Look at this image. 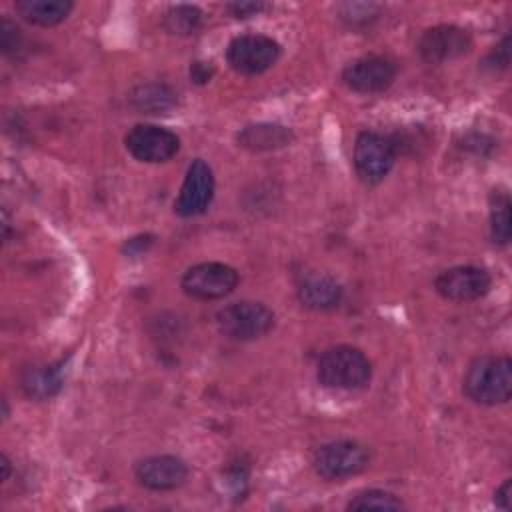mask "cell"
Returning <instances> with one entry per match:
<instances>
[{
    "label": "cell",
    "instance_id": "6da1fadb",
    "mask_svg": "<svg viewBox=\"0 0 512 512\" xmlns=\"http://www.w3.org/2000/svg\"><path fill=\"white\" fill-rule=\"evenodd\" d=\"M464 394L480 406L506 404L512 396V362L508 356L474 358L462 378Z\"/></svg>",
    "mask_w": 512,
    "mask_h": 512
},
{
    "label": "cell",
    "instance_id": "cb8c5ba5",
    "mask_svg": "<svg viewBox=\"0 0 512 512\" xmlns=\"http://www.w3.org/2000/svg\"><path fill=\"white\" fill-rule=\"evenodd\" d=\"M20 30L14 26V24H10L6 18L2 20V24H0V46H2V52H14V50H18V42H20V34H18Z\"/></svg>",
    "mask_w": 512,
    "mask_h": 512
},
{
    "label": "cell",
    "instance_id": "5b68a950",
    "mask_svg": "<svg viewBox=\"0 0 512 512\" xmlns=\"http://www.w3.org/2000/svg\"><path fill=\"white\" fill-rule=\"evenodd\" d=\"M396 146L390 136L380 132H360L354 142L352 162L358 178L366 184L382 182L396 162Z\"/></svg>",
    "mask_w": 512,
    "mask_h": 512
},
{
    "label": "cell",
    "instance_id": "83f0119b",
    "mask_svg": "<svg viewBox=\"0 0 512 512\" xmlns=\"http://www.w3.org/2000/svg\"><path fill=\"white\" fill-rule=\"evenodd\" d=\"M0 466H2V480H8V476H10V460H8V456L6 454H2V458H0Z\"/></svg>",
    "mask_w": 512,
    "mask_h": 512
},
{
    "label": "cell",
    "instance_id": "7402d4cb",
    "mask_svg": "<svg viewBox=\"0 0 512 512\" xmlns=\"http://www.w3.org/2000/svg\"><path fill=\"white\" fill-rule=\"evenodd\" d=\"M380 14V4L374 2H344L338 6V18L350 28H364Z\"/></svg>",
    "mask_w": 512,
    "mask_h": 512
},
{
    "label": "cell",
    "instance_id": "7c38bea8",
    "mask_svg": "<svg viewBox=\"0 0 512 512\" xmlns=\"http://www.w3.org/2000/svg\"><path fill=\"white\" fill-rule=\"evenodd\" d=\"M396 78V64L388 56L370 54L350 62L342 72L346 88L358 94H376L392 86Z\"/></svg>",
    "mask_w": 512,
    "mask_h": 512
},
{
    "label": "cell",
    "instance_id": "484cf974",
    "mask_svg": "<svg viewBox=\"0 0 512 512\" xmlns=\"http://www.w3.org/2000/svg\"><path fill=\"white\" fill-rule=\"evenodd\" d=\"M510 488H512V480H504L496 492H494V504L500 508V510H510L512 508V502H510Z\"/></svg>",
    "mask_w": 512,
    "mask_h": 512
},
{
    "label": "cell",
    "instance_id": "e0dca14e",
    "mask_svg": "<svg viewBox=\"0 0 512 512\" xmlns=\"http://www.w3.org/2000/svg\"><path fill=\"white\" fill-rule=\"evenodd\" d=\"M128 100H130V106L140 114L160 116L170 112L176 106L178 96L164 82H144L132 88Z\"/></svg>",
    "mask_w": 512,
    "mask_h": 512
},
{
    "label": "cell",
    "instance_id": "2e32d148",
    "mask_svg": "<svg viewBox=\"0 0 512 512\" xmlns=\"http://www.w3.org/2000/svg\"><path fill=\"white\" fill-rule=\"evenodd\" d=\"M294 140V134L290 128L282 124H250L238 132V144L250 152H268L288 146Z\"/></svg>",
    "mask_w": 512,
    "mask_h": 512
},
{
    "label": "cell",
    "instance_id": "277c9868",
    "mask_svg": "<svg viewBox=\"0 0 512 512\" xmlns=\"http://www.w3.org/2000/svg\"><path fill=\"white\" fill-rule=\"evenodd\" d=\"M370 450L356 440H332L312 454V468L324 480H344L366 470Z\"/></svg>",
    "mask_w": 512,
    "mask_h": 512
},
{
    "label": "cell",
    "instance_id": "603a6c76",
    "mask_svg": "<svg viewBox=\"0 0 512 512\" xmlns=\"http://www.w3.org/2000/svg\"><path fill=\"white\" fill-rule=\"evenodd\" d=\"M226 12L234 18H250V16H258L260 12L268 10L270 4L266 2H260V0H242V2H228L226 6Z\"/></svg>",
    "mask_w": 512,
    "mask_h": 512
},
{
    "label": "cell",
    "instance_id": "3957f363",
    "mask_svg": "<svg viewBox=\"0 0 512 512\" xmlns=\"http://www.w3.org/2000/svg\"><path fill=\"white\" fill-rule=\"evenodd\" d=\"M216 326L228 340L250 342L272 330L274 314L262 302L240 300L218 310Z\"/></svg>",
    "mask_w": 512,
    "mask_h": 512
},
{
    "label": "cell",
    "instance_id": "4316f807",
    "mask_svg": "<svg viewBox=\"0 0 512 512\" xmlns=\"http://www.w3.org/2000/svg\"><path fill=\"white\" fill-rule=\"evenodd\" d=\"M210 74H212L210 68H208L206 64H202V62H196V64H192V68H190V76H192V80L198 82V84L208 82Z\"/></svg>",
    "mask_w": 512,
    "mask_h": 512
},
{
    "label": "cell",
    "instance_id": "5bb4252c",
    "mask_svg": "<svg viewBox=\"0 0 512 512\" xmlns=\"http://www.w3.org/2000/svg\"><path fill=\"white\" fill-rule=\"evenodd\" d=\"M342 286L326 276V274H306L302 276V280L298 282L296 288V296L298 302L308 308V310H316V312H324V310H332L342 302Z\"/></svg>",
    "mask_w": 512,
    "mask_h": 512
},
{
    "label": "cell",
    "instance_id": "ac0fdd59",
    "mask_svg": "<svg viewBox=\"0 0 512 512\" xmlns=\"http://www.w3.org/2000/svg\"><path fill=\"white\" fill-rule=\"evenodd\" d=\"M16 12L34 26H56L68 18L74 4L70 0H18Z\"/></svg>",
    "mask_w": 512,
    "mask_h": 512
},
{
    "label": "cell",
    "instance_id": "30bf717a",
    "mask_svg": "<svg viewBox=\"0 0 512 512\" xmlns=\"http://www.w3.org/2000/svg\"><path fill=\"white\" fill-rule=\"evenodd\" d=\"M472 48V38L468 30L454 24H438L428 30L418 40V54L428 64H444L468 54Z\"/></svg>",
    "mask_w": 512,
    "mask_h": 512
},
{
    "label": "cell",
    "instance_id": "9a60e30c",
    "mask_svg": "<svg viewBox=\"0 0 512 512\" xmlns=\"http://www.w3.org/2000/svg\"><path fill=\"white\" fill-rule=\"evenodd\" d=\"M64 384V362L34 364L22 370L20 388L32 400H48L60 392Z\"/></svg>",
    "mask_w": 512,
    "mask_h": 512
},
{
    "label": "cell",
    "instance_id": "ffe728a7",
    "mask_svg": "<svg viewBox=\"0 0 512 512\" xmlns=\"http://www.w3.org/2000/svg\"><path fill=\"white\" fill-rule=\"evenodd\" d=\"M202 10L194 4L170 6L162 18V26L172 36H190L202 26Z\"/></svg>",
    "mask_w": 512,
    "mask_h": 512
},
{
    "label": "cell",
    "instance_id": "8fae6325",
    "mask_svg": "<svg viewBox=\"0 0 512 512\" xmlns=\"http://www.w3.org/2000/svg\"><path fill=\"white\" fill-rule=\"evenodd\" d=\"M212 198H214L212 168L202 158H196V160H192V164L186 170L184 182L174 200V212L182 218L198 216V214L206 212Z\"/></svg>",
    "mask_w": 512,
    "mask_h": 512
},
{
    "label": "cell",
    "instance_id": "52a82bcc",
    "mask_svg": "<svg viewBox=\"0 0 512 512\" xmlns=\"http://www.w3.org/2000/svg\"><path fill=\"white\" fill-rule=\"evenodd\" d=\"M238 272L224 262H200L188 268L180 280L186 296L194 300H220L238 286Z\"/></svg>",
    "mask_w": 512,
    "mask_h": 512
},
{
    "label": "cell",
    "instance_id": "ba28073f",
    "mask_svg": "<svg viewBox=\"0 0 512 512\" xmlns=\"http://www.w3.org/2000/svg\"><path fill=\"white\" fill-rule=\"evenodd\" d=\"M126 150L140 162L160 164L172 160L180 150V138L158 124H136L124 136Z\"/></svg>",
    "mask_w": 512,
    "mask_h": 512
},
{
    "label": "cell",
    "instance_id": "7a4b0ae2",
    "mask_svg": "<svg viewBox=\"0 0 512 512\" xmlns=\"http://www.w3.org/2000/svg\"><path fill=\"white\" fill-rule=\"evenodd\" d=\"M316 378L326 388L360 390L372 378V364L360 348L340 344L318 358Z\"/></svg>",
    "mask_w": 512,
    "mask_h": 512
},
{
    "label": "cell",
    "instance_id": "d4e9b609",
    "mask_svg": "<svg viewBox=\"0 0 512 512\" xmlns=\"http://www.w3.org/2000/svg\"><path fill=\"white\" fill-rule=\"evenodd\" d=\"M510 62V36H506L498 46L496 50H492L486 58V64H492V68L500 66V68H506Z\"/></svg>",
    "mask_w": 512,
    "mask_h": 512
},
{
    "label": "cell",
    "instance_id": "8992f818",
    "mask_svg": "<svg viewBox=\"0 0 512 512\" xmlns=\"http://www.w3.org/2000/svg\"><path fill=\"white\" fill-rule=\"evenodd\" d=\"M280 58V44L264 34H242L230 40L226 60L230 68L244 76L266 72Z\"/></svg>",
    "mask_w": 512,
    "mask_h": 512
},
{
    "label": "cell",
    "instance_id": "4fadbf2b",
    "mask_svg": "<svg viewBox=\"0 0 512 512\" xmlns=\"http://www.w3.org/2000/svg\"><path fill=\"white\" fill-rule=\"evenodd\" d=\"M134 476L140 486L154 492H166L186 482L188 466L174 454H154L136 462Z\"/></svg>",
    "mask_w": 512,
    "mask_h": 512
},
{
    "label": "cell",
    "instance_id": "d6986e66",
    "mask_svg": "<svg viewBox=\"0 0 512 512\" xmlns=\"http://www.w3.org/2000/svg\"><path fill=\"white\" fill-rule=\"evenodd\" d=\"M510 196L506 190L494 188L488 198V216H490V236L498 246H506L512 234V218H510Z\"/></svg>",
    "mask_w": 512,
    "mask_h": 512
},
{
    "label": "cell",
    "instance_id": "44dd1931",
    "mask_svg": "<svg viewBox=\"0 0 512 512\" xmlns=\"http://www.w3.org/2000/svg\"><path fill=\"white\" fill-rule=\"evenodd\" d=\"M402 508L404 504L396 494L380 488L362 490L354 498H350V502L346 504V510H402Z\"/></svg>",
    "mask_w": 512,
    "mask_h": 512
},
{
    "label": "cell",
    "instance_id": "9c48e42d",
    "mask_svg": "<svg viewBox=\"0 0 512 512\" xmlns=\"http://www.w3.org/2000/svg\"><path fill=\"white\" fill-rule=\"evenodd\" d=\"M492 276L482 266H454L440 272L434 280V290L450 302H472L488 294Z\"/></svg>",
    "mask_w": 512,
    "mask_h": 512
}]
</instances>
